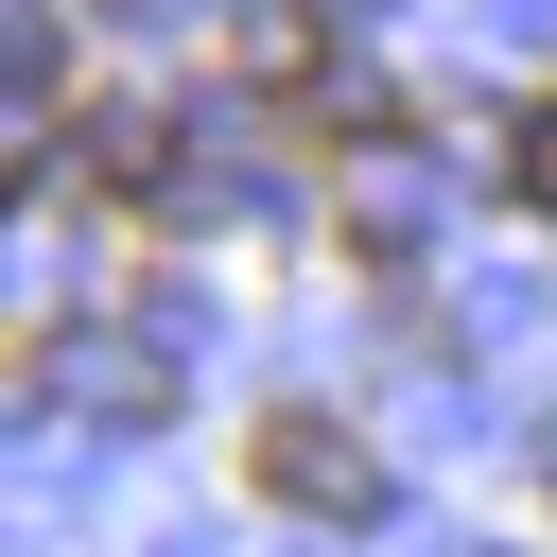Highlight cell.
Wrapping results in <instances>:
<instances>
[{
    "instance_id": "obj_3",
    "label": "cell",
    "mask_w": 557,
    "mask_h": 557,
    "mask_svg": "<svg viewBox=\"0 0 557 557\" xmlns=\"http://www.w3.org/2000/svg\"><path fill=\"white\" fill-rule=\"evenodd\" d=\"M505 191H540V209H557V104H522V122H505Z\"/></svg>"
},
{
    "instance_id": "obj_1",
    "label": "cell",
    "mask_w": 557,
    "mask_h": 557,
    "mask_svg": "<svg viewBox=\"0 0 557 557\" xmlns=\"http://www.w3.org/2000/svg\"><path fill=\"white\" fill-rule=\"evenodd\" d=\"M261 487H278L296 522H366V505H383V453H366L348 418H261Z\"/></svg>"
},
{
    "instance_id": "obj_2",
    "label": "cell",
    "mask_w": 557,
    "mask_h": 557,
    "mask_svg": "<svg viewBox=\"0 0 557 557\" xmlns=\"http://www.w3.org/2000/svg\"><path fill=\"white\" fill-rule=\"evenodd\" d=\"M87 174H104V191H157V104H104V122H87Z\"/></svg>"
}]
</instances>
